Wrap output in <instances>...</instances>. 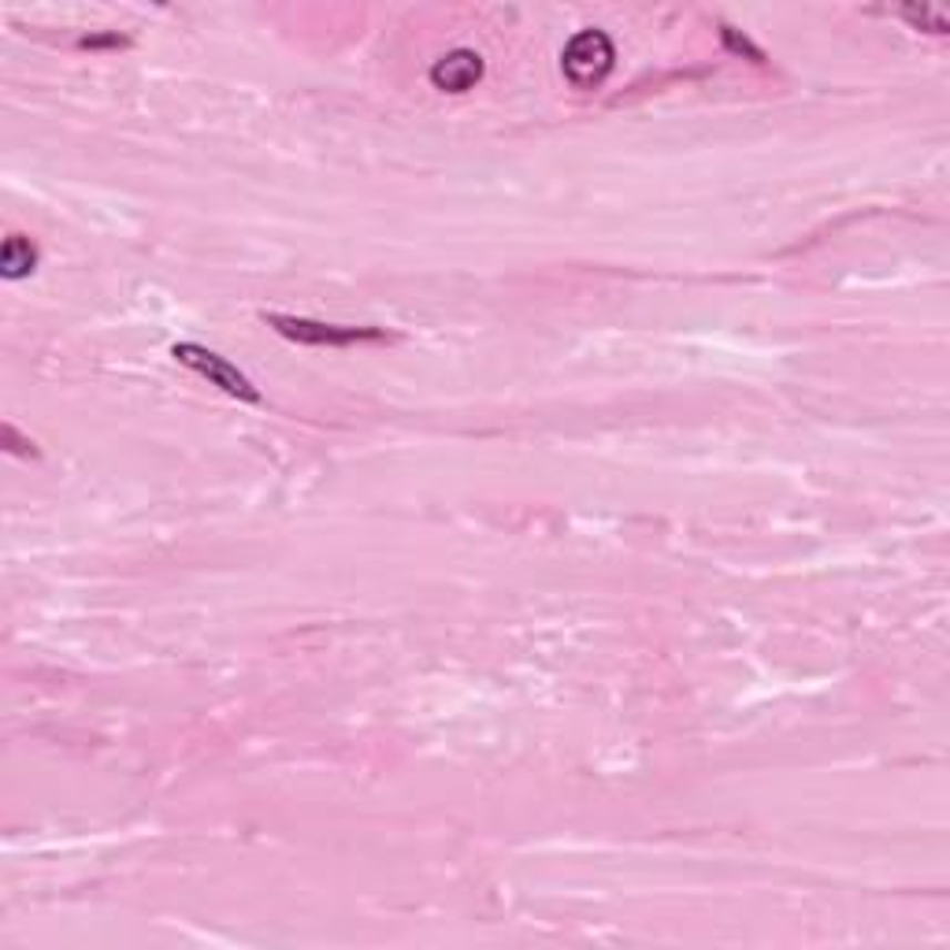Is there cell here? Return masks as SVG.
<instances>
[{
	"instance_id": "ba28073f",
	"label": "cell",
	"mask_w": 950,
	"mask_h": 950,
	"mask_svg": "<svg viewBox=\"0 0 950 950\" xmlns=\"http://www.w3.org/2000/svg\"><path fill=\"white\" fill-rule=\"evenodd\" d=\"M82 45L85 49H101V45H126V41L112 34V38H82Z\"/></svg>"
},
{
	"instance_id": "277c9868",
	"label": "cell",
	"mask_w": 950,
	"mask_h": 950,
	"mask_svg": "<svg viewBox=\"0 0 950 950\" xmlns=\"http://www.w3.org/2000/svg\"><path fill=\"white\" fill-rule=\"evenodd\" d=\"M479 79H483V57L472 49L446 52V57L431 68L435 90H442V93H468Z\"/></svg>"
},
{
	"instance_id": "5b68a950",
	"label": "cell",
	"mask_w": 950,
	"mask_h": 950,
	"mask_svg": "<svg viewBox=\"0 0 950 950\" xmlns=\"http://www.w3.org/2000/svg\"><path fill=\"white\" fill-rule=\"evenodd\" d=\"M34 264H38V249L23 238V234H12V238L4 242V249H0V272H4V279H23V275L34 272Z\"/></svg>"
},
{
	"instance_id": "8992f818",
	"label": "cell",
	"mask_w": 950,
	"mask_h": 950,
	"mask_svg": "<svg viewBox=\"0 0 950 950\" xmlns=\"http://www.w3.org/2000/svg\"><path fill=\"white\" fill-rule=\"evenodd\" d=\"M902 16L910 19L913 27H928L932 34H947V19L932 12V8H902Z\"/></svg>"
},
{
	"instance_id": "7a4b0ae2",
	"label": "cell",
	"mask_w": 950,
	"mask_h": 950,
	"mask_svg": "<svg viewBox=\"0 0 950 950\" xmlns=\"http://www.w3.org/2000/svg\"><path fill=\"white\" fill-rule=\"evenodd\" d=\"M171 357H175L178 365H186L190 371H197V376H205L212 387H219L223 394H231V398L261 401V390H256L227 357H219L216 349L201 346V341H178V346H171Z\"/></svg>"
},
{
	"instance_id": "52a82bcc",
	"label": "cell",
	"mask_w": 950,
	"mask_h": 950,
	"mask_svg": "<svg viewBox=\"0 0 950 950\" xmlns=\"http://www.w3.org/2000/svg\"><path fill=\"white\" fill-rule=\"evenodd\" d=\"M724 41H728V45H732L735 52H750V57H754L757 63H762V60H765V57H762V49H754V45H750V41H746V38H739V34H735V30H732V27H724Z\"/></svg>"
},
{
	"instance_id": "6da1fadb",
	"label": "cell",
	"mask_w": 950,
	"mask_h": 950,
	"mask_svg": "<svg viewBox=\"0 0 950 950\" xmlns=\"http://www.w3.org/2000/svg\"><path fill=\"white\" fill-rule=\"evenodd\" d=\"M616 60V49L605 30H580L561 52V68L575 90H594L610 79Z\"/></svg>"
},
{
	"instance_id": "3957f363",
	"label": "cell",
	"mask_w": 950,
	"mask_h": 950,
	"mask_svg": "<svg viewBox=\"0 0 950 950\" xmlns=\"http://www.w3.org/2000/svg\"><path fill=\"white\" fill-rule=\"evenodd\" d=\"M264 324L279 330L283 338L302 341V346H357V341H382L387 330L382 327H338V324H319V319H302V316H264Z\"/></svg>"
}]
</instances>
